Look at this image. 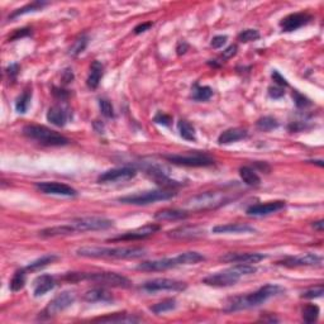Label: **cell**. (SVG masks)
<instances>
[{"label": "cell", "mask_w": 324, "mask_h": 324, "mask_svg": "<svg viewBox=\"0 0 324 324\" xmlns=\"http://www.w3.org/2000/svg\"><path fill=\"white\" fill-rule=\"evenodd\" d=\"M301 314H303L304 321H306V323H314L319 316V306L315 305V304H309V305L304 306Z\"/></svg>", "instance_id": "39"}, {"label": "cell", "mask_w": 324, "mask_h": 324, "mask_svg": "<svg viewBox=\"0 0 324 324\" xmlns=\"http://www.w3.org/2000/svg\"><path fill=\"white\" fill-rule=\"evenodd\" d=\"M36 189L38 191L43 192V194L48 195H60V197H69L73 198L78 195L74 187H71L70 185L61 184V182L56 181H42L36 182Z\"/></svg>", "instance_id": "12"}, {"label": "cell", "mask_w": 324, "mask_h": 324, "mask_svg": "<svg viewBox=\"0 0 324 324\" xmlns=\"http://www.w3.org/2000/svg\"><path fill=\"white\" fill-rule=\"evenodd\" d=\"M181 266L180 265L179 257L174 258H161L153 260V261H145L137 266V270L140 271H146V273H157V271H166V270L174 269V267Z\"/></svg>", "instance_id": "14"}, {"label": "cell", "mask_w": 324, "mask_h": 324, "mask_svg": "<svg viewBox=\"0 0 324 324\" xmlns=\"http://www.w3.org/2000/svg\"><path fill=\"white\" fill-rule=\"evenodd\" d=\"M32 32L29 28H22V29H17L16 32L13 33V36L9 37V41H14V39H18V38H23V37H27L29 36Z\"/></svg>", "instance_id": "49"}, {"label": "cell", "mask_w": 324, "mask_h": 324, "mask_svg": "<svg viewBox=\"0 0 324 324\" xmlns=\"http://www.w3.org/2000/svg\"><path fill=\"white\" fill-rule=\"evenodd\" d=\"M213 233H247V232H254L253 227L248 224L242 223H229V224H221V226H215L212 229Z\"/></svg>", "instance_id": "24"}, {"label": "cell", "mask_w": 324, "mask_h": 324, "mask_svg": "<svg viewBox=\"0 0 324 324\" xmlns=\"http://www.w3.org/2000/svg\"><path fill=\"white\" fill-rule=\"evenodd\" d=\"M47 3H44V2H33V3L31 4H27V6L22 7V8L17 9V11H14L13 13L9 16V19H14L17 18V17L19 16H23V14H27V13H31V12H37V11H41L43 7H46Z\"/></svg>", "instance_id": "34"}, {"label": "cell", "mask_w": 324, "mask_h": 324, "mask_svg": "<svg viewBox=\"0 0 324 324\" xmlns=\"http://www.w3.org/2000/svg\"><path fill=\"white\" fill-rule=\"evenodd\" d=\"M226 202V195L222 194V192L208 191L192 198V199L190 200L189 205L191 210H207L214 209V208L224 204Z\"/></svg>", "instance_id": "9"}, {"label": "cell", "mask_w": 324, "mask_h": 324, "mask_svg": "<svg viewBox=\"0 0 324 324\" xmlns=\"http://www.w3.org/2000/svg\"><path fill=\"white\" fill-rule=\"evenodd\" d=\"M191 91V98L197 101H207L213 96V90L209 86L194 85Z\"/></svg>", "instance_id": "36"}, {"label": "cell", "mask_w": 324, "mask_h": 324, "mask_svg": "<svg viewBox=\"0 0 324 324\" xmlns=\"http://www.w3.org/2000/svg\"><path fill=\"white\" fill-rule=\"evenodd\" d=\"M205 231L198 226H184L179 227L176 229H172L169 232V237L175 239H191L198 238L200 236H204Z\"/></svg>", "instance_id": "20"}, {"label": "cell", "mask_w": 324, "mask_h": 324, "mask_svg": "<svg viewBox=\"0 0 324 324\" xmlns=\"http://www.w3.org/2000/svg\"><path fill=\"white\" fill-rule=\"evenodd\" d=\"M187 49H189V44H187L186 41H184V39H181V41L177 42V46H176L177 55H179V56L185 55V53H186Z\"/></svg>", "instance_id": "51"}, {"label": "cell", "mask_w": 324, "mask_h": 324, "mask_svg": "<svg viewBox=\"0 0 324 324\" xmlns=\"http://www.w3.org/2000/svg\"><path fill=\"white\" fill-rule=\"evenodd\" d=\"M260 38V32L257 29H244L242 31L241 33L238 34V41L244 42H251V41H256V39Z\"/></svg>", "instance_id": "42"}, {"label": "cell", "mask_w": 324, "mask_h": 324, "mask_svg": "<svg viewBox=\"0 0 324 324\" xmlns=\"http://www.w3.org/2000/svg\"><path fill=\"white\" fill-rule=\"evenodd\" d=\"M227 39H228L227 36H215L214 38L212 39V42H210V46H212L213 48H221V47H223L224 44H226Z\"/></svg>", "instance_id": "47"}, {"label": "cell", "mask_w": 324, "mask_h": 324, "mask_svg": "<svg viewBox=\"0 0 324 324\" xmlns=\"http://www.w3.org/2000/svg\"><path fill=\"white\" fill-rule=\"evenodd\" d=\"M323 294H324L323 285H318V286H314V288L308 289V290L304 291V293L301 294V298H304V299L320 298V296L323 295Z\"/></svg>", "instance_id": "44"}, {"label": "cell", "mask_w": 324, "mask_h": 324, "mask_svg": "<svg viewBox=\"0 0 324 324\" xmlns=\"http://www.w3.org/2000/svg\"><path fill=\"white\" fill-rule=\"evenodd\" d=\"M138 320L140 319L135 318L133 315H128L127 313H114L112 315L94 319V321H101V323H135Z\"/></svg>", "instance_id": "28"}, {"label": "cell", "mask_w": 324, "mask_h": 324, "mask_svg": "<svg viewBox=\"0 0 324 324\" xmlns=\"http://www.w3.org/2000/svg\"><path fill=\"white\" fill-rule=\"evenodd\" d=\"M31 99H32V91L29 89H26L21 95L17 98L16 101V110L18 113H26L27 109H28L29 104H31Z\"/></svg>", "instance_id": "35"}, {"label": "cell", "mask_w": 324, "mask_h": 324, "mask_svg": "<svg viewBox=\"0 0 324 324\" xmlns=\"http://www.w3.org/2000/svg\"><path fill=\"white\" fill-rule=\"evenodd\" d=\"M65 279L68 281H71V283L88 280L96 284H100V285L113 286V288H129V286L132 285L129 279L115 273H69L66 274Z\"/></svg>", "instance_id": "4"}, {"label": "cell", "mask_w": 324, "mask_h": 324, "mask_svg": "<svg viewBox=\"0 0 324 324\" xmlns=\"http://www.w3.org/2000/svg\"><path fill=\"white\" fill-rule=\"evenodd\" d=\"M256 127L260 131L269 132V131L276 129L279 127V122L274 117H262L256 122Z\"/></svg>", "instance_id": "41"}, {"label": "cell", "mask_w": 324, "mask_h": 324, "mask_svg": "<svg viewBox=\"0 0 324 324\" xmlns=\"http://www.w3.org/2000/svg\"><path fill=\"white\" fill-rule=\"evenodd\" d=\"M189 217V213L180 209H162L155 214L156 221H182Z\"/></svg>", "instance_id": "25"}, {"label": "cell", "mask_w": 324, "mask_h": 324, "mask_svg": "<svg viewBox=\"0 0 324 324\" xmlns=\"http://www.w3.org/2000/svg\"><path fill=\"white\" fill-rule=\"evenodd\" d=\"M175 308H176V300H175V299H166V300L161 301V303H157L151 306V311H153L155 314H161L172 310V309Z\"/></svg>", "instance_id": "40"}, {"label": "cell", "mask_w": 324, "mask_h": 324, "mask_svg": "<svg viewBox=\"0 0 324 324\" xmlns=\"http://www.w3.org/2000/svg\"><path fill=\"white\" fill-rule=\"evenodd\" d=\"M104 74V66L101 65L99 61H94L90 66V73H89L88 80H86V84L90 89H96L100 84L101 78H103Z\"/></svg>", "instance_id": "27"}, {"label": "cell", "mask_w": 324, "mask_h": 324, "mask_svg": "<svg viewBox=\"0 0 324 324\" xmlns=\"http://www.w3.org/2000/svg\"><path fill=\"white\" fill-rule=\"evenodd\" d=\"M284 291V289L279 285H273V284H267V285L262 286L258 290L254 293L248 294L244 296H236V298L231 299L228 303V306L226 308L227 311H237L243 310V309L254 308V306L261 305L266 300H269L273 296L279 295Z\"/></svg>", "instance_id": "2"}, {"label": "cell", "mask_w": 324, "mask_h": 324, "mask_svg": "<svg viewBox=\"0 0 324 324\" xmlns=\"http://www.w3.org/2000/svg\"><path fill=\"white\" fill-rule=\"evenodd\" d=\"M236 53H237V46L236 44H232V46H229L228 48L224 49L223 53L221 55V58L222 60H229V58L233 57Z\"/></svg>", "instance_id": "48"}, {"label": "cell", "mask_w": 324, "mask_h": 324, "mask_svg": "<svg viewBox=\"0 0 324 324\" xmlns=\"http://www.w3.org/2000/svg\"><path fill=\"white\" fill-rule=\"evenodd\" d=\"M53 94H55L56 96H60V98H66V96L69 95L68 93H65V90H58V89H55Z\"/></svg>", "instance_id": "56"}, {"label": "cell", "mask_w": 324, "mask_h": 324, "mask_svg": "<svg viewBox=\"0 0 324 324\" xmlns=\"http://www.w3.org/2000/svg\"><path fill=\"white\" fill-rule=\"evenodd\" d=\"M27 270L26 269H21L18 271H16V274L13 275L11 280V290L13 293H17V291H21L22 289L26 286V280H27Z\"/></svg>", "instance_id": "33"}, {"label": "cell", "mask_w": 324, "mask_h": 324, "mask_svg": "<svg viewBox=\"0 0 324 324\" xmlns=\"http://www.w3.org/2000/svg\"><path fill=\"white\" fill-rule=\"evenodd\" d=\"M84 299L89 303H98V301H101V303H109V301L113 300L112 294L108 290L103 288H96L91 289V290L86 291L85 295H84Z\"/></svg>", "instance_id": "26"}, {"label": "cell", "mask_w": 324, "mask_h": 324, "mask_svg": "<svg viewBox=\"0 0 324 324\" xmlns=\"http://www.w3.org/2000/svg\"><path fill=\"white\" fill-rule=\"evenodd\" d=\"M279 265H283L286 267H300V266H319L323 265V258L321 256L314 253L301 254V256L295 257H286L283 261L278 262Z\"/></svg>", "instance_id": "16"}, {"label": "cell", "mask_w": 324, "mask_h": 324, "mask_svg": "<svg viewBox=\"0 0 324 324\" xmlns=\"http://www.w3.org/2000/svg\"><path fill=\"white\" fill-rule=\"evenodd\" d=\"M56 283L55 279L49 275H41L38 278H36V280L33 281V294L34 296H42L46 293L51 291L52 289L55 288Z\"/></svg>", "instance_id": "21"}, {"label": "cell", "mask_w": 324, "mask_h": 324, "mask_svg": "<svg viewBox=\"0 0 324 324\" xmlns=\"http://www.w3.org/2000/svg\"><path fill=\"white\" fill-rule=\"evenodd\" d=\"M266 258V254L257 253V252H231L222 256L221 261L226 264H257Z\"/></svg>", "instance_id": "15"}, {"label": "cell", "mask_w": 324, "mask_h": 324, "mask_svg": "<svg viewBox=\"0 0 324 324\" xmlns=\"http://www.w3.org/2000/svg\"><path fill=\"white\" fill-rule=\"evenodd\" d=\"M177 129H179L180 136L186 141H197V133H195V128L191 123L187 120L181 119L177 123Z\"/></svg>", "instance_id": "31"}, {"label": "cell", "mask_w": 324, "mask_h": 324, "mask_svg": "<svg viewBox=\"0 0 324 324\" xmlns=\"http://www.w3.org/2000/svg\"><path fill=\"white\" fill-rule=\"evenodd\" d=\"M18 71H19V66L17 65V63H13V65H11L8 69H7V74H8V75L11 76V78H14V76H17Z\"/></svg>", "instance_id": "54"}, {"label": "cell", "mask_w": 324, "mask_h": 324, "mask_svg": "<svg viewBox=\"0 0 324 324\" xmlns=\"http://www.w3.org/2000/svg\"><path fill=\"white\" fill-rule=\"evenodd\" d=\"M313 227H314V229H316V231L323 232V229H324V222H323V221L314 222V223H313Z\"/></svg>", "instance_id": "55"}, {"label": "cell", "mask_w": 324, "mask_h": 324, "mask_svg": "<svg viewBox=\"0 0 324 324\" xmlns=\"http://www.w3.org/2000/svg\"><path fill=\"white\" fill-rule=\"evenodd\" d=\"M57 260H58V257L55 256V254H44V256H42L41 258L31 262V264L26 267V270L27 271H38V270L48 266L49 264L57 261Z\"/></svg>", "instance_id": "32"}, {"label": "cell", "mask_w": 324, "mask_h": 324, "mask_svg": "<svg viewBox=\"0 0 324 324\" xmlns=\"http://www.w3.org/2000/svg\"><path fill=\"white\" fill-rule=\"evenodd\" d=\"M313 19V17L308 13H293L280 22V27L284 32H293L301 27L306 26Z\"/></svg>", "instance_id": "18"}, {"label": "cell", "mask_w": 324, "mask_h": 324, "mask_svg": "<svg viewBox=\"0 0 324 324\" xmlns=\"http://www.w3.org/2000/svg\"><path fill=\"white\" fill-rule=\"evenodd\" d=\"M152 26H153L152 22H146V23H141V24H138V26L136 27L135 29H133V32H135V34H141V33H143V32L148 31V29H150Z\"/></svg>", "instance_id": "53"}, {"label": "cell", "mask_w": 324, "mask_h": 324, "mask_svg": "<svg viewBox=\"0 0 324 324\" xmlns=\"http://www.w3.org/2000/svg\"><path fill=\"white\" fill-rule=\"evenodd\" d=\"M47 120L56 127H63L68 123V112L58 105L51 106L47 112Z\"/></svg>", "instance_id": "23"}, {"label": "cell", "mask_w": 324, "mask_h": 324, "mask_svg": "<svg viewBox=\"0 0 324 324\" xmlns=\"http://www.w3.org/2000/svg\"><path fill=\"white\" fill-rule=\"evenodd\" d=\"M153 120H155V123H157V124H162L169 127V125L172 123V117L169 114H165V113L158 112L157 114L155 115V118H153Z\"/></svg>", "instance_id": "46"}, {"label": "cell", "mask_w": 324, "mask_h": 324, "mask_svg": "<svg viewBox=\"0 0 324 324\" xmlns=\"http://www.w3.org/2000/svg\"><path fill=\"white\" fill-rule=\"evenodd\" d=\"M284 94H285V91L280 86H271V88H269V95L271 98L280 99L281 96H284Z\"/></svg>", "instance_id": "50"}, {"label": "cell", "mask_w": 324, "mask_h": 324, "mask_svg": "<svg viewBox=\"0 0 324 324\" xmlns=\"http://www.w3.org/2000/svg\"><path fill=\"white\" fill-rule=\"evenodd\" d=\"M75 233V229L70 226V224H65V226H57L51 227V228L42 229L39 232L41 237H57V236H69V234Z\"/></svg>", "instance_id": "29"}, {"label": "cell", "mask_w": 324, "mask_h": 324, "mask_svg": "<svg viewBox=\"0 0 324 324\" xmlns=\"http://www.w3.org/2000/svg\"><path fill=\"white\" fill-rule=\"evenodd\" d=\"M248 136L246 129L242 128H231V129L224 131L223 133H221V136L218 137L219 145H229V143L238 142V141L244 140Z\"/></svg>", "instance_id": "22"}, {"label": "cell", "mask_w": 324, "mask_h": 324, "mask_svg": "<svg viewBox=\"0 0 324 324\" xmlns=\"http://www.w3.org/2000/svg\"><path fill=\"white\" fill-rule=\"evenodd\" d=\"M157 231H160V226H158V224H147V226L141 227V228L125 232L124 234L115 237V238H112L110 241L115 242V241H136V239H145L147 238V237L155 234Z\"/></svg>", "instance_id": "17"}, {"label": "cell", "mask_w": 324, "mask_h": 324, "mask_svg": "<svg viewBox=\"0 0 324 324\" xmlns=\"http://www.w3.org/2000/svg\"><path fill=\"white\" fill-rule=\"evenodd\" d=\"M137 171L136 169L129 166L118 167V169L108 170V171L103 172L100 176L98 177V182H117V181H125V180H131L136 177Z\"/></svg>", "instance_id": "13"}, {"label": "cell", "mask_w": 324, "mask_h": 324, "mask_svg": "<svg viewBox=\"0 0 324 324\" xmlns=\"http://www.w3.org/2000/svg\"><path fill=\"white\" fill-rule=\"evenodd\" d=\"M76 300V294L73 291H63L58 294L57 296L52 299L48 303V305L44 308V310L41 313L42 318H52V316L57 315L58 313L68 309L69 306L73 305Z\"/></svg>", "instance_id": "7"}, {"label": "cell", "mask_w": 324, "mask_h": 324, "mask_svg": "<svg viewBox=\"0 0 324 324\" xmlns=\"http://www.w3.org/2000/svg\"><path fill=\"white\" fill-rule=\"evenodd\" d=\"M99 108H100V112L104 117L106 118H113L114 117V108H113L112 103L106 99H100L99 100Z\"/></svg>", "instance_id": "43"}, {"label": "cell", "mask_w": 324, "mask_h": 324, "mask_svg": "<svg viewBox=\"0 0 324 324\" xmlns=\"http://www.w3.org/2000/svg\"><path fill=\"white\" fill-rule=\"evenodd\" d=\"M286 207V203L283 200H274V202H267L264 204H254L247 209V214L253 215V217H262V215H269L273 213L279 212Z\"/></svg>", "instance_id": "19"}, {"label": "cell", "mask_w": 324, "mask_h": 324, "mask_svg": "<svg viewBox=\"0 0 324 324\" xmlns=\"http://www.w3.org/2000/svg\"><path fill=\"white\" fill-rule=\"evenodd\" d=\"M176 192L172 190L160 189V190H150V191L138 192V194L127 195L118 199V202L124 203V204H135V205H147L151 203L160 202V200H169L174 198Z\"/></svg>", "instance_id": "6"}, {"label": "cell", "mask_w": 324, "mask_h": 324, "mask_svg": "<svg viewBox=\"0 0 324 324\" xmlns=\"http://www.w3.org/2000/svg\"><path fill=\"white\" fill-rule=\"evenodd\" d=\"M76 254L89 258H141L146 254L142 247H81Z\"/></svg>", "instance_id": "1"}, {"label": "cell", "mask_w": 324, "mask_h": 324, "mask_svg": "<svg viewBox=\"0 0 324 324\" xmlns=\"http://www.w3.org/2000/svg\"><path fill=\"white\" fill-rule=\"evenodd\" d=\"M177 257L180 260V265H195L198 262L204 261L205 260V257L202 253L195 251L184 252V253H180Z\"/></svg>", "instance_id": "37"}, {"label": "cell", "mask_w": 324, "mask_h": 324, "mask_svg": "<svg viewBox=\"0 0 324 324\" xmlns=\"http://www.w3.org/2000/svg\"><path fill=\"white\" fill-rule=\"evenodd\" d=\"M239 176L243 180L244 184H247L248 186H258L261 184V179L258 175L256 174L253 169H251L249 166H242L239 169Z\"/></svg>", "instance_id": "30"}, {"label": "cell", "mask_w": 324, "mask_h": 324, "mask_svg": "<svg viewBox=\"0 0 324 324\" xmlns=\"http://www.w3.org/2000/svg\"><path fill=\"white\" fill-rule=\"evenodd\" d=\"M23 135L29 140L37 141L43 146H51V147H60V146L69 145L70 141L65 136L49 129L44 125L28 124L23 128Z\"/></svg>", "instance_id": "5"}, {"label": "cell", "mask_w": 324, "mask_h": 324, "mask_svg": "<svg viewBox=\"0 0 324 324\" xmlns=\"http://www.w3.org/2000/svg\"><path fill=\"white\" fill-rule=\"evenodd\" d=\"M254 273H256V269L252 265L237 264L232 269L224 270L221 273L212 274V275L207 276L203 280V283L209 286H214V288H227V286H232L238 283L242 276L251 275V274Z\"/></svg>", "instance_id": "3"}, {"label": "cell", "mask_w": 324, "mask_h": 324, "mask_svg": "<svg viewBox=\"0 0 324 324\" xmlns=\"http://www.w3.org/2000/svg\"><path fill=\"white\" fill-rule=\"evenodd\" d=\"M71 227L75 232H88V231H104L113 226V221L100 217H86V218H76L71 221Z\"/></svg>", "instance_id": "10"}, {"label": "cell", "mask_w": 324, "mask_h": 324, "mask_svg": "<svg viewBox=\"0 0 324 324\" xmlns=\"http://www.w3.org/2000/svg\"><path fill=\"white\" fill-rule=\"evenodd\" d=\"M293 98H294V101H295V105L298 106V108H306V106H309L311 104L310 100H309L306 96H304L303 94H300L296 90H294Z\"/></svg>", "instance_id": "45"}, {"label": "cell", "mask_w": 324, "mask_h": 324, "mask_svg": "<svg viewBox=\"0 0 324 324\" xmlns=\"http://www.w3.org/2000/svg\"><path fill=\"white\" fill-rule=\"evenodd\" d=\"M86 46H88V37H86L85 34H83V36L78 37V38L73 42L70 49H69V55L76 57V56L80 55L81 52L86 48Z\"/></svg>", "instance_id": "38"}, {"label": "cell", "mask_w": 324, "mask_h": 324, "mask_svg": "<svg viewBox=\"0 0 324 324\" xmlns=\"http://www.w3.org/2000/svg\"><path fill=\"white\" fill-rule=\"evenodd\" d=\"M273 80L275 81L276 84H278V86H288L289 84H288V81L285 80V78H283V76L280 75V74L278 73V71L276 70H274V73H273Z\"/></svg>", "instance_id": "52"}, {"label": "cell", "mask_w": 324, "mask_h": 324, "mask_svg": "<svg viewBox=\"0 0 324 324\" xmlns=\"http://www.w3.org/2000/svg\"><path fill=\"white\" fill-rule=\"evenodd\" d=\"M141 288L148 293H155V291L161 290H170V291H182L186 289V284L182 281L172 280V279H153V280L146 281Z\"/></svg>", "instance_id": "11"}, {"label": "cell", "mask_w": 324, "mask_h": 324, "mask_svg": "<svg viewBox=\"0 0 324 324\" xmlns=\"http://www.w3.org/2000/svg\"><path fill=\"white\" fill-rule=\"evenodd\" d=\"M165 160L171 162L176 166H186V167H207L214 165V160L207 155H165Z\"/></svg>", "instance_id": "8"}]
</instances>
